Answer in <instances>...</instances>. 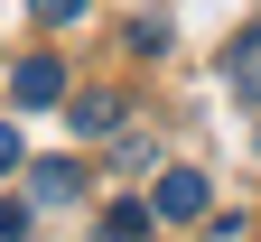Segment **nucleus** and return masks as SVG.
<instances>
[{"mask_svg": "<svg viewBox=\"0 0 261 242\" xmlns=\"http://www.w3.org/2000/svg\"><path fill=\"white\" fill-rule=\"evenodd\" d=\"M205 196H215V186L196 177V168H159V196H149V205H159V224H205V214H215Z\"/></svg>", "mask_w": 261, "mask_h": 242, "instance_id": "nucleus-1", "label": "nucleus"}, {"mask_svg": "<svg viewBox=\"0 0 261 242\" xmlns=\"http://www.w3.org/2000/svg\"><path fill=\"white\" fill-rule=\"evenodd\" d=\"M10 102H28V112L65 102V65H56V56H19V75H10Z\"/></svg>", "mask_w": 261, "mask_h": 242, "instance_id": "nucleus-2", "label": "nucleus"}, {"mask_svg": "<svg viewBox=\"0 0 261 242\" xmlns=\"http://www.w3.org/2000/svg\"><path fill=\"white\" fill-rule=\"evenodd\" d=\"M224 84H233V93H252V102H261V19L243 28L233 47H224Z\"/></svg>", "mask_w": 261, "mask_h": 242, "instance_id": "nucleus-3", "label": "nucleus"}, {"mask_svg": "<svg viewBox=\"0 0 261 242\" xmlns=\"http://www.w3.org/2000/svg\"><path fill=\"white\" fill-rule=\"evenodd\" d=\"M149 224H159V205H149V196H121L112 214H103V242H140Z\"/></svg>", "mask_w": 261, "mask_h": 242, "instance_id": "nucleus-4", "label": "nucleus"}, {"mask_svg": "<svg viewBox=\"0 0 261 242\" xmlns=\"http://www.w3.org/2000/svg\"><path fill=\"white\" fill-rule=\"evenodd\" d=\"M112 121H121L112 93H75V140H112Z\"/></svg>", "mask_w": 261, "mask_h": 242, "instance_id": "nucleus-5", "label": "nucleus"}, {"mask_svg": "<svg viewBox=\"0 0 261 242\" xmlns=\"http://www.w3.org/2000/svg\"><path fill=\"white\" fill-rule=\"evenodd\" d=\"M28 186H38V196H56V205H65V196L84 186V168H75V158H38V168H28Z\"/></svg>", "mask_w": 261, "mask_h": 242, "instance_id": "nucleus-6", "label": "nucleus"}, {"mask_svg": "<svg viewBox=\"0 0 261 242\" xmlns=\"http://www.w3.org/2000/svg\"><path fill=\"white\" fill-rule=\"evenodd\" d=\"M19 158H28V149H19V121H0V177H10Z\"/></svg>", "mask_w": 261, "mask_h": 242, "instance_id": "nucleus-7", "label": "nucleus"}, {"mask_svg": "<svg viewBox=\"0 0 261 242\" xmlns=\"http://www.w3.org/2000/svg\"><path fill=\"white\" fill-rule=\"evenodd\" d=\"M38 19H47V28H65V19H84V0H38Z\"/></svg>", "mask_w": 261, "mask_h": 242, "instance_id": "nucleus-8", "label": "nucleus"}, {"mask_svg": "<svg viewBox=\"0 0 261 242\" xmlns=\"http://www.w3.org/2000/svg\"><path fill=\"white\" fill-rule=\"evenodd\" d=\"M28 233V214H19V205H0V242H19Z\"/></svg>", "mask_w": 261, "mask_h": 242, "instance_id": "nucleus-9", "label": "nucleus"}]
</instances>
